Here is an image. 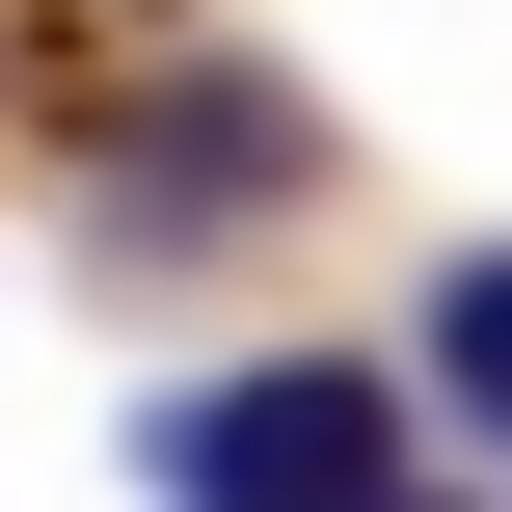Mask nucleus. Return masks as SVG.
I'll return each instance as SVG.
<instances>
[{
    "mask_svg": "<svg viewBox=\"0 0 512 512\" xmlns=\"http://www.w3.org/2000/svg\"><path fill=\"white\" fill-rule=\"evenodd\" d=\"M189 512H297V486H405L432 459V378H351V351H270V378H189L135 432Z\"/></svg>",
    "mask_w": 512,
    "mask_h": 512,
    "instance_id": "f257e3e1",
    "label": "nucleus"
},
{
    "mask_svg": "<svg viewBox=\"0 0 512 512\" xmlns=\"http://www.w3.org/2000/svg\"><path fill=\"white\" fill-rule=\"evenodd\" d=\"M297 162H324V135H297V81H270V54H189V81H162V135L108 162V216H270Z\"/></svg>",
    "mask_w": 512,
    "mask_h": 512,
    "instance_id": "f03ea898",
    "label": "nucleus"
},
{
    "mask_svg": "<svg viewBox=\"0 0 512 512\" xmlns=\"http://www.w3.org/2000/svg\"><path fill=\"white\" fill-rule=\"evenodd\" d=\"M405 378H432V432H459V459H512V243H459V270H432Z\"/></svg>",
    "mask_w": 512,
    "mask_h": 512,
    "instance_id": "7ed1b4c3",
    "label": "nucleus"
}]
</instances>
